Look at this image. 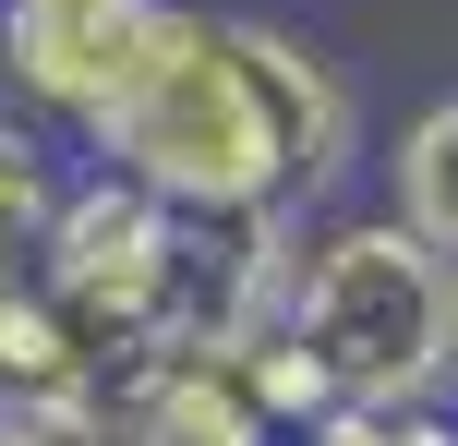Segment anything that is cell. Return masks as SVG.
Returning a JSON list of instances; mask_svg holds the SVG:
<instances>
[{"label": "cell", "mask_w": 458, "mask_h": 446, "mask_svg": "<svg viewBox=\"0 0 458 446\" xmlns=\"http://www.w3.org/2000/svg\"><path fill=\"white\" fill-rule=\"evenodd\" d=\"M85 157L193 217H326L362 169V97L301 24L169 0L145 72L85 133Z\"/></svg>", "instance_id": "6da1fadb"}, {"label": "cell", "mask_w": 458, "mask_h": 446, "mask_svg": "<svg viewBox=\"0 0 458 446\" xmlns=\"http://www.w3.org/2000/svg\"><path fill=\"white\" fill-rule=\"evenodd\" d=\"M277 326L326 374L338 410L374 399H458V254L386 206H326L290 230V278H277Z\"/></svg>", "instance_id": "7a4b0ae2"}, {"label": "cell", "mask_w": 458, "mask_h": 446, "mask_svg": "<svg viewBox=\"0 0 458 446\" xmlns=\"http://www.w3.org/2000/svg\"><path fill=\"white\" fill-rule=\"evenodd\" d=\"M169 0H0V109L85 157V133L145 72Z\"/></svg>", "instance_id": "3957f363"}, {"label": "cell", "mask_w": 458, "mask_h": 446, "mask_svg": "<svg viewBox=\"0 0 458 446\" xmlns=\"http://www.w3.org/2000/svg\"><path fill=\"white\" fill-rule=\"evenodd\" d=\"M109 423H121V446H290L229 350H145V362H121L109 374Z\"/></svg>", "instance_id": "277c9868"}, {"label": "cell", "mask_w": 458, "mask_h": 446, "mask_svg": "<svg viewBox=\"0 0 458 446\" xmlns=\"http://www.w3.org/2000/svg\"><path fill=\"white\" fill-rule=\"evenodd\" d=\"M109 374H121V362L97 350L37 278L0 290V423H72V410L109 399Z\"/></svg>", "instance_id": "5b68a950"}, {"label": "cell", "mask_w": 458, "mask_h": 446, "mask_svg": "<svg viewBox=\"0 0 458 446\" xmlns=\"http://www.w3.org/2000/svg\"><path fill=\"white\" fill-rule=\"evenodd\" d=\"M374 206L411 217L435 254H458V85L422 97V109L386 133V157H374Z\"/></svg>", "instance_id": "8992f818"}, {"label": "cell", "mask_w": 458, "mask_h": 446, "mask_svg": "<svg viewBox=\"0 0 458 446\" xmlns=\"http://www.w3.org/2000/svg\"><path fill=\"white\" fill-rule=\"evenodd\" d=\"M61 181H72V145H48L37 121L0 109V290L37 278L48 254V217H61Z\"/></svg>", "instance_id": "52a82bcc"}, {"label": "cell", "mask_w": 458, "mask_h": 446, "mask_svg": "<svg viewBox=\"0 0 458 446\" xmlns=\"http://www.w3.org/2000/svg\"><path fill=\"white\" fill-rule=\"evenodd\" d=\"M290 446H458V399H374V410H326Z\"/></svg>", "instance_id": "ba28073f"}, {"label": "cell", "mask_w": 458, "mask_h": 446, "mask_svg": "<svg viewBox=\"0 0 458 446\" xmlns=\"http://www.w3.org/2000/svg\"><path fill=\"white\" fill-rule=\"evenodd\" d=\"M0 446H121V423H109V399H97V410H72V423H0Z\"/></svg>", "instance_id": "9c48e42d"}]
</instances>
